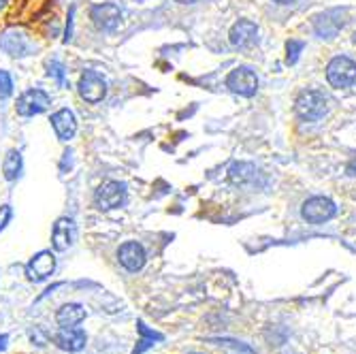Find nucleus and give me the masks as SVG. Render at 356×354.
Returning <instances> with one entry per match:
<instances>
[{"instance_id":"412c9836","label":"nucleus","mask_w":356,"mask_h":354,"mask_svg":"<svg viewBox=\"0 0 356 354\" xmlns=\"http://www.w3.org/2000/svg\"><path fill=\"white\" fill-rule=\"evenodd\" d=\"M49 77H56V81L64 88L67 86V75H64V67L60 62H51L49 64Z\"/></svg>"},{"instance_id":"20e7f679","label":"nucleus","mask_w":356,"mask_h":354,"mask_svg":"<svg viewBox=\"0 0 356 354\" xmlns=\"http://www.w3.org/2000/svg\"><path fill=\"white\" fill-rule=\"evenodd\" d=\"M51 105V99L49 94L39 90V88H32V90H26L19 99H17V113L24 115V118H32V115H39L43 111H47Z\"/></svg>"},{"instance_id":"4be33fe9","label":"nucleus","mask_w":356,"mask_h":354,"mask_svg":"<svg viewBox=\"0 0 356 354\" xmlns=\"http://www.w3.org/2000/svg\"><path fill=\"white\" fill-rule=\"evenodd\" d=\"M11 216H13V211H11L9 205H3V207H0V231H3V229L7 227V224H9Z\"/></svg>"},{"instance_id":"f03ea898","label":"nucleus","mask_w":356,"mask_h":354,"mask_svg":"<svg viewBox=\"0 0 356 354\" xmlns=\"http://www.w3.org/2000/svg\"><path fill=\"white\" fill-rule=\"evenodd\" d=\"M126 203V184L109 179L103 182L94 192V205L103 209V211H111L118 209Z\"/></svg>"},{"instance_id":"423d86ee","label":"nucleus","mask_w":356,"mask_h":354,"mask_svg":"<svg viewBox=\"0 0 356 354\" xmlns=\"http://www.w3.org/2000/svg\"><path fill=\"white\" fill-rule=\"evenodd\" d=\"M90 19L103 32H113L122 24V9L113 3H101L90 9Z\"/></svg>"},{"instance_id":"6e6552de","label":"nucleus","mask_w":356,"mask_h":354,"mask_svg":"<svg viewBox=\"0 0 356 354\" xmlns=\"http://www.w3.org/2000/svg\"><path fill=\"white\" fill-rule=\"evenodd\" d=\"M0 49L7 51L11 58H24L32 51V41L28 39L26 32L11 28L0 35Z\"/></svg>"},{"instance_id":"ddd939ff","label":"nucleus","mask_w":356,"mask_h":354,"mask_svg":"<svg viewBox=\"0 0 356 354\" xmlns=\"http://www.w3.org/2000/svg\"><path fill=\"white\" fill-rule=\"evenodd\" d=\"M51 126L60 141H71L77 133V118L71 109H60L51 115Z\"/></svg>"},{"instance_id":"1a4fd4ad","label":"nucleus","mask_w":356,"mask_h":354,"mask_svg":"<svg viewBox=\"0 0 356 354\" xmlns=\"http://www.w3.org/2000/svg\"><path fill=\"white\" fill-rule=\"evenodd\" d=\"M226 88L239 96H254L258 90V77L254 71L239 67V69L231 71L229 77H226Z\"/></svg>"},{"instance_id":"dca6fc26","label":"nucleus","mask_w":356,"mask_h":354,"mask_svg":"<svg viewBox=\"0 0 356 354\" xmlns=\"http://www.w3.org/2000/svg\"><path fill=\"white\" fill-rule=\"evenodd\" d=\"M56 320H58L60 327H77L79 323L86 320V309L79 303H67L58 309Z\"/></svg>"},{"instance_id":"bb28decb","label":"nucleus","mask_w":356,"mask_h":354,"mask_svg":"<svg viewBox=\"0 0 356 354\" xmlns=\"http://www.w3.org/2000/svg\"><path fill=\"white\" fill-rule=\"evenodd\" d=\"M5 5H7V0H0V9H3Z\"/></svg>"},{"instance_id":"393cba45","label":"nucleus","mask_w":356,"mask_h":354,"mask_svg":"<svg viewBox=\"0 0 356 354\" xmlns=\"http://www.w3.org/2000/svg\"><path fill=\"white\" fill-rule=\"evenodd\" d=\"M177 3H181V5H194L197 0H177Z\"/></svg>"},{"instance_id":"aec40b11","label":"nucleus","mask_w":356,"mask_h":354,"mask_svg":"<svg viewBox=\"0 0 356 354\" xmlns=\"http://www.w3.org/2000/svg\"><path fill=\"white\" fill-rule=\"evenodd\" d=\"M288 56H286V62L288 64H295L299 60V51L303 49V43L301 41H288Z\"/></svg>"},{"instance_id":"b1692460","label":"nucleus","mask_w":356,"mask_h":354,"mask_svg":"<svg viewBox=\"0 0 356 354\" xmlns=\"http://www.w3.org/2000/svg\"><path fill=\"white\" fill-rule=\"evenodd\" d=\"M348 175H356V158L348 165Z\"/></svg>"},{"instance_id":"5701e85b","label":"nucleus","mask_w":356,"mask_h":354,"mask_svg":"<svg viewBox=\"0 0 356 354\" xmlns=\"http://www.w3.org/2000/svg\"><path fill=\"white\" fill-rule=\"evenodd\" d=\"M73 15H75V9H71L69 13V24H67V32H64V43H69L73 39Z\"/></svg>"},{"instance_id":"f8f14e48","label":"nucleus","mask_w":356,"mask_h":354,"mask_svg":"<svg viewBox=\"0 0 356 354\" xmlns=\"http://www.w3.org/2000/svg\"><path fill=\"white\" fill-rule=\"evenodd\" d=\"M75 222L71 218H60L54 224V231H51V243L58 252H67L73 243H75Z\"/></svg>"},{"instance_id":"a211bd4d","label":"nucleus","mask_w":356,"mask_h":354,"mask_svg":"<svg viewBox=\"0 0 356 354\" xmlns=\"http://www.w3.org/2000/svg\"><path fill=\"white\" fill-rule=\"evenodd\" d=\"M22 167H24V163H22V154H19L17 150L7 152L5 163H3V173H5V177H7L9 182L17 179L19 173H22Z\"/></svg>"},{"instance_id":"0eeeda50","label":"nucleus","mask_w":356,"mask_h":354,"mask_svg":"<svg viewBox=\"0 0 356 354\" xmlns=\"http://www.w3.org/2000/svg\"><path fill=\"white\" fill-rule=\"evenodd\" d=\"M79 96L88 103H101L107 96V83L96 71H86L79 79Z\"/></svg>"},{"instance_id":"6ab92c4d","label":"nucleus","mask_w":356,"mask_h":354,"mask_svg":"<svg viewBox=\"0 0 356 354\" xmlns=\"http://www.w3.org/2000/svg\"><path fill=\"white\" fill-rule=\"evenodd\" d=\"M13 94V79L7 71H0V99H9Z\"/></svg>"},{"instance_id":"9b49d317","label":"nucleus","mask_w":356,"mask_h":354,"mask_svg":"<svg viewBox=\"0 0 356 354\" xmlns=\"http://www.w3.org/2000/svg\"><path fill=\"white\" fill-rule=\"evenodd\" d=\"M118 261L126 271H141L145 265V250L139 241H126L118 250Z\"/></svg>"},{"instance_id":"9d476101","label":"nucleus","mask_w":356,"mask_h":354,"mask_svg":"<svg viewBox=\"0 0 356 354\" xmlns=\"http://www.w3.org/2000/svg\"><path fill=\"white\" fill-rule=\"evenodd\" d=\"M54 271H56V256L49 250H43L37 256H32V261L26 265V275L30 282H43Z\"/></svg>"},{"instance_id":"f257e3e1","label":"nucleus","mask_w":356,"mask_h":354,"mask_svg":"<svg viewBox=\"0 0 356 354\" xmlns=\"http://www.w3.org/2000/svg\"><path fill=\"white\" fill-rule=\"evenodd\" d=\"M327 109V96L320 90H303L295 101V111L305 122H318L325 118Z\"/></svg>"},{"instance_id":"2eb2a0df","label":"nucleus","mask_w":356,"mask_h":354,"mask_svg":"<svg viewBox=\"0 0 356 354\" xmlns=\"http://www.w3.org/2000/svg\"><path fill=\"white\" fill-rule=\"evenodd\" d=\"M86 333L77 327H62L58 333H56V344L62 348V350H67V352H79L86 348Z\"/></svg>"},{"instance_id":"f3484780","label":"nucleus","mask_w":356,"mask_h":354,"mask_svg":"<svg viewBox=\"0 0 356 354\" xmlns=\"http://www.w3.org/2000/svg\"><path fill=\"white\" fill-rule=\"evenodd\" d=\"M256 177H258V169L250 163H235L229 169V179L235 186H250L256 182Z\"/></svg>"},{"instance_id":"39448f33","label":"nucleus","mask_w":356,"mask_h":354,"mask_svg":"<svg viewBox=\"0 0 356 354\" xmlns=\"http://www.w3.org/2000/svg\"><path fill=\"white\" fill-rule=\"evenodd\" d=\"M337 207L329 197H312L303 203L301 207V216L309 222V224H322L335 216Z\"/></svg>"},{"instance_id":"a878e982","label":"nucleus","mask_w":356,"mask_h":354,"mask_svg":"<svg viewBox=\"0 0 356 354\" xmlns=\"http://www.w3.org/2000/svg\"><path fill=\"white\" fill-rule=\"evenodd\" d=\"M275 3H280V5H290V3H295V0H275Z\"/></svg>"},{"instance_id":"7ed1b4c3","label":"nucleus","mask_w":356,"mask_h":354,"mask_svg":"<svg viewBox=\"0 0 356 354\" xmlns=\"http://www.w3.org/2000/svg\"><path fill=\"white\" fill-rule=\"evenodd\" d=\"M327 81L333 88H350L356 81V62L348 56H337L327 67Z\"/></svg>"},{"instance_id":"4468645a","label":"nucleus","mask_w":356,"mask_h":354,"mask_svg":"<svg viewBox=\"0 0 356 354\" xmlns=\"http://www.w3.org/2000/svg\"><path fill=\"white\" fill-rule=\"evenodd\" d=\"M256 37H258V26L254 22H250V19H239L231 28V35H229L231 45L233 47H239V49L250 47L256 41Z\"/></svg>"}]
</instances>
